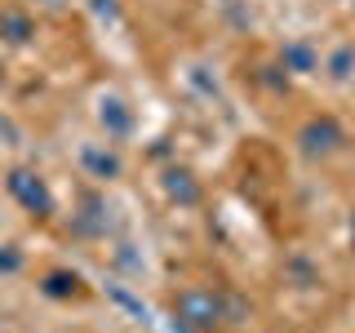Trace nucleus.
<instances>
[{
    "label": "nucleus",
    "mask_w": 355,
    "mask_h": 333,
    "mask_svg": "<svg viewBox=\"0 0 355 333\" xmlns=\"http://www.w3.org/2000/svg\"><path fill=\"white\" fill-rule=\"evenodd\" d=\"M173 325L182 333H222L236 329L249 316V302L236 293V289H209V284H187L173 293Z\"/></svg>",
    "instance_id": "1"
},
{
    "label": "nucleus",
    "mask_w": 355,
    "mask_h": 333,
    "mask_svg": "<svg viewBox=\"0 0 355 333\" xmlns=\"http://www.w3.org/2000/svg\"><path fill=\"white\" fill-rule=\"evenodd\" d=\"M5 196L36 222H49L58 214V191H53V182L36 169V164H9L5 169Z\"/></svg>",
    "instance_id": "2"
},
{
    "label": "nucleus",
    "mask_w": 355,
    "mask_h": 333,
    "mask_svg": "<svg viewBox=\"0 0 355 333\" xmlns=\"http://www.w3.org/2000/svg\"><path fill=\"white\" fill-rule=\"evenodd\" d=\"M293 142H297V151H302L311 164H329V160H338V155L347 151L351 133H347V125H342L338 116H329V111H315V116H306L302 125H297Z\"/></svg>",
    "instance_id": "3"
},
{
    "label": "nucleus",
    "mask_w": 355,
    "mask_h": 333,
    "mask_svg": "<svg viewBox=\"0 0 355 333\" xmlns=\"http://www.w3.org/2000/svg\"><path fill=\"white\" fill-rule=\"evenodd\" d=\"M94 129H98V138H107V142H133L138 138V107L129 103L120 89H98L94 94Z\"/></svg>",
    "instance_id": "4"
},
{
    "label": "nucleus",
    "mask_w": 355,
    "mask_h": 333,
    "mask_svg": "<svg viewBox=\"0 0 355 333\" xmlns=\"http://www.w3.org/2000/svg\"><path fill=\"white\" fill-rule=\"evenodd\" d=\"M76 169L89 182H120L129 173V160H125V147L120 142H107V138H80L71 151Z\"/></svg>",
    "instance_id": "5"
},
{
    "label": "nucleus",
    "mask_w": 355,
    "mask_h": 333,
    "mask_svg": "<svg viewBox=\"0 0 355 333\" xmlns=\"http://www.w3.org/2000/svg\"><path fill=\"white\" fill-rule=\"evenodd\" d=\"M275 58H280V67L293 76V80H306V76H320V67H324V49H320L311 36H288Z\"/></svg>",
    "instance_id": "6"
},
{
    "label": "nucleus",
    "mask_w": 355,
    "mask_h": 333,
    "mask_svg": "<svg viewBox=\"0 0 355 333\" xmlns=\"http://www.w3.org/2000/svg\"><path fill=\"white\" fill-rule=\"evenodd\" d=\"M160 187H164V196H169V205H178V209H196L200 200H205L200 178L191 169H182V164H169V169L160 173Z\"/></svg>",
    "instance_id": "7"
},
{
    "label": "nucleus",
    "mask_w": 355,
    "mask_h": 333,
    "mask_svg": "<svg viewBox=\"0 0 355 333\" xmlns=\"http://www.w3.org/2000/svg\"><path fill=\"white\" fill-rule=\"evenodd\" d=\"M36 284H40V293L49 298V302H80V298L89 293L85 280H80L76 271H67V266H53V271H44Z\"/></svg>",
    "instance_id": "8"
},
{
    "label": "nucleus",
    "mask_w": 355,
    "mask_h": 333,
    "mask_svg": "<svg viewBox=\"0 0 355 333\" xmlns=\"http://www.w3.org/2000/svg\"><path fill=\"white\" fill-rule=\"evenodd\" d=\"M36 36V18L27 5H5L0 9V40L5 44H31Z\"/></svg>",
    "instance_id": "9"
},
{
    "label": "nucleus",
    "mask_w": 355,
    "mask_h": 333,
    "mask_svg": "<svg viewBox=\"0 0 355 333\" xmlns=\"http://www.w3.org/2000/svg\"><path fill=\"white\" fill-rule=\"evenodd\" d=\"M320 76H324L329 85H351L355 80V40H342V44H333V49H324Z\"/></svg>",
    "instance_id": "10"
},
{
    "label": "nucleus",
    "mask_w": 355,
    "mask_h": 333,
    "mask_svg": "<svg viewBox=\"0 0 355 333\" xmlns=\"http://www.w3.org/2000/svg\"><path fill=\"white\" fill-rule=\"evenodd\" d=\"M22 262H27V258H22L18 244H0V275H18Z\"/></svg>",
    "instance_id": "11"
},
{
    "label": "nucleus",
    "mask_w": 355,
    "mask_h": 333,
    "mask_svg": "<svg viewBox=\"0 0 355 333\" xmlns=\"http://www.w3.org/2000/svg\"><path fill=\"white\" fill-rule=\"evenodd\" d=\"M347 231H351V249H355V214H351V227Z\"/></svg>",
    "instance_id": "12"
},
{
    "label": "nucleus",
    "mask_w": 355,
    "mask_h": 333,
    "mask_svg": "<svg viewBox=\"0 0 355 333\" xmlns=\"http://www.w3.org/2000/svg\"><path fill=\"white\" fill-rule=\"evenodd\" d=\"M36 5H58V0H36Z\"/></svg>",
    "instance_id": "13"
},
{
    "label": "nucleus",
    "mask_w": 355,
    "mask_h": 333,
    "mask_svg": "<svg viewBox=\"0 0 355 333\" xmlns=\"http://www.w3.org/2000/svg\"><path fill=\"white\" fill-rule=\"evenodd\" d=\"M347 89H351V98H355V80H351V85H347Z\"/></svg>",
    "instance_id": "14"
},
{
    "label": "nucleus",
    "mask_w": 355,
    "mask_h": 333,
    "mask_svg": "<svg viewBox=\"0 0 355 333\" xmlns=\"http://www.w3.org/2000/svg\"><path fill=\"white\" fill-rule=\"evenodd\" d=\"M333 5H351V0H333Z\"/></svg>",
    "instance_id": "15"
},
{
    "label": "nucleus",
    "mask_w": 355,
    "mask_h": 333,
    "mask_svg": "<svg viewBox=\"0 0 355 333\" xmlns=\"http://www.w3.org/2000/svg\"><path fill=\"white\" fill-rule=\"evenodd\" d=\"M351 9H355V0H351Z\"/></svg>",
    "instance_id": "16"
}]
</instances>
